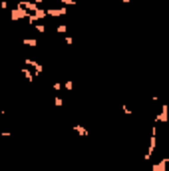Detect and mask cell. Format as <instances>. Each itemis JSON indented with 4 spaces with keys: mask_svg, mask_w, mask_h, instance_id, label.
<instances>
[{
    "mask_svg": "<svg viewBox=\"0 0 169 171\" xmlns=\"http://www.w3.org/2000/svg\"><path fill=\"white\" fill-rule=\"evenodd\" d=\"M155 149H157V124H153L151 125V133H149V147H147V151L143 155V161H149Z\"/></svg>",
    "mask_w": 169,
    "mask_h": 171,
    "instance_id": "obj_1",
    "label": "cell"
},
{
    "mask_svg": "<svg viewBox=\"0 0 169 171\" xmlns=\"http://www.w3.org/2000/svg\"><path fill=\"white\" fill-rule=\"evenodd\" d=\"M30 14H32V12H28L26 8H22V6H16V8L12 10V12H10V18H12L14 22H18V20H24V18L28 20V18H30Z\"/></svg>",
    "mask_w": 169,
    "mask_h": 171,
    "instance_id": "obj_2",
    "label": "cell"
},
{
    "mask_svg": "<svg viewBox=\"0 0 169 171\" xmlns=\"http://www.w3.org/2000/svg\"><path fill=\"white\" fill-rule=\"evenodd\" d=\"M18 6L26 8L28 12H32V14L40 10V4H38V2H34V0H20V2H18Z\"/></svg>",
    "mask_w": 169,
    "mask_h": 171,
    "instance_id": "obj_3",
    "label": "cell"
},
{
    "mask_svg": "<svg viewBox=\"0 0 169 171\" xmlns=\"http://www.w3.org/2000/svg\"><path fill=\"white\" fill-rule=\"evenodd\" d=\"M167 124L169 121V105L167 104H161V112L157 113V118H155V124Z\"/></svg>",
    "mask_w": 169,
    "mask_h": 171,
    "instance_id": "obj_4",
    "label": "cell"
},
{
    "mask_svg": "<svg viewBox=\"0 0 169 171\" xmlns=\"http://www.w3.org/2000/svg\"><path fill=\"white\" fill-rule=\"evenodd\" d=\"M46 16H48V12H46L44 8H40L38 12H34V14H30V18H28V22H30V24H38L40 20H44Z\"/></svg>",
    "mask_w": 169,
    "mask_h": 171,
    "instance_id": "obj_5",
    "label": "cell"
},
{
    "mask_svg": "<svg viewBox=\"0 0 169 171\" xmlns=\"http://www.w3.org/2000/svg\"><path fill=\"white\" fill-rule=\"evenodd\" d=\"M26 66H32L36 76H40V74L44 72V66H42L40 62H36V60H32V58H26Z\"/></svg>",
    "mask_w": 169,
    "mask_h": 171,
    "instance_id": "obj_6",
    "label": "cell"
},
{
    "mask_svg": "<svg viewBox=\"0 0 169 171\" xmlns=\"http://www.w3.org/2000/svg\"><path fill=\"white\" fill-rule=\"evenodd\" d=\"M46 12H48V16H66V14H68V8H66V6H60V8H48Z\"/></svg>",
    "mask_w": 169,
    "mask_h": 171,
    "instance_id": "obj_7",
    "label": "cell"
},
{
    "mask_svg": "<svg viewBox=\"0 0 169 171\" xmlns=\"http://www.w3.org/2000/svg\"><path fill=\"white\" fill-rule=\"evenodd\" d=\"M167 163H169V157H163L161 161H157V163L151 167V171H167Z\"/></svg>",
    "mask_w": 169,
    "mask_h": 171,
    "instance_id": "obj_8",
    "label": "cell"
},
{
    "mask_svg": "<svg viewBox=\"0 0 169 171\" xmlns=\"http://www.w3.org/2000/svg\"><path fill=\"white\" fill-rule=\"evenodd\" d=\"M74 132H78L80 135H82V137H88V135H90V132L86 129L84 125H74Z\"/></svg>",
    "mask_w": 169,
    "mask_h": 171,
    "instance_id": "obj_9",
    "label": "cell"
},
{
    "mask_svg": "<svg viewBox=\"0 0 169 171\" xmlns=\"http://www.w3.org/2000/svg\"><path fill=\"white\" fill-rule=\"evenodd\" d=\"M22 44H24V46L36 48V46H38V40H36V38H24V40H22Z\"/></svg>",
    "mask_w": 169,
    "mask_h": 171,
    "instance_id": "obj_10",
    "label": "cell"
},
{
    "mask_svg": "<svg viewBox=\"0 0 169 171\" xmlns=\"http://www.w3.org/2000/svg\"><path fill=\"white\" fill-rule=\"evenodd\" d=\"M20 72H22V76H24V78H26L28 82H32V80H34V76H36V74H32L30 70H26V68H24V70H20Z\"/></svg>",
    "mask_w": 169,
    "mask_h": 171,
    "instance_id": "obj_11",
    "label": "cell"
},
{
    "mask_svg": "<svg viewBox=\"0 0 169 171\" xmlns=\"http://www.w3.org/2000/svg\"><path fill=\"white\" fill-rule=\"evenodd\" d=\"M56 32L58 34H66L68 32V26H66V24H58V26H56Z\"/></svg>",
    "mask_w": 169,
    "mask_h": 171,
    "instance_id": "obj_12",
    "label": "cell"
},
{
    "mask_svg": "<svg viewBox=\"0 0 169 171\" xmlns=\"http://www.w3.org/2000/svg\"><path fill=\"white\" fill-rule=\"evenodd\" d=\"M54 105H56V107H62V105H64V99L60 98V96H56V98H54Z\"/></svg>",
    "mask_w": 169,
    "mask_h": 171,
    "instance_id": "obj_13",
    "label": "cell"
},
{
    "mask_svg": "<svg viewBox=\"0 0 169 171\" xmlns=\"http://www.w3.org/2000/svg\"><path fill=\"white\" fill-rule=\"evenodd\" d=\"M64 88L68 90V92H72V90H74V82H72V80H68V82L64 84Z\"/></svg>",
    "mask_w": 169,
    "mask_h": 171,
    "instance_id": "obj_14",
    "label": "cell"
},
{
    "mask_svg": "<svg viewBox=\"0 0 169 171\" xmlns=\"http://www.w3.org/2000/svg\"><path fill=\"white\" fill-rule=\"evenodd\" d=\"M58 2H62L66 6H76V0H58Z\"/></svg>",
    "mask_w": 169,
    "mask_h": 171,
    "instance_id": "obj_15",
    "label": "cell"
},
{
    "mask_svg": "<svg viewBox=\"0 0 169 171\" xmlns=\"http://www.w3.org/2000/svg\"><path fill=\"white\" fill-rule=\"evenodd\" d=\"M34 28H36L40 34H44V32H46V26H44V24H34Z\"/></svg>",
    "mask_w": 169,
    "mask_h": 171,
    "instance_id": "obj_16",
    "label": "cell"
},
{
    "mask_svg": "<svg viewBox=\"0 0 169 171\" xmlns=\"http://www.w3.org/2000/svg\"><path fill=\"white\" fill-rule=\"evenodd\" d=\"M52 88H54V92H60V90H62L64 86L60 84V82H54V84H52Z\"/></svg>",
    "mask_w": 169,
    "mask_h": 171,
    "instance_id": "obj_17",
    "label": "cell"
},
{
    "mask_svg": "<svg viewBox=\"0 0 169 171\" xmlns=\"http://www.w3.org/2000/svg\"><path fill=\"white\" fill-rule=\"evenodd\" d=\"M121 110H124V113H127V115H131V113H133V112H131V110H129V107H127V105H124Z\"/></svg>",
    "mask_w": 169,
    "mask_h": 171,
    "instance_id": "obj_18",
    "label": "cell"
},
{
    "mask_svg": "<svg viewBox=\"0 0 169 171\" xmlns=\"http://www.w3.org/2000/svg\"><path fill=\"white\" fill-rule=\"evenodd\" d=\"M66 44H68V46H72V44H74V38H70V36H68V38H66Z\"/></svg>",
    "mask_w": 169,
    "mask_h": 171,
    "instance_id": "obj_19",
    "label": "cell"
},
{
    "mask_svg": "<svg viewBox=\"0 0 169 171\" xmlns=\"http://www.w3.org/2000/svg\"><path fill=\"white\" fill-rule=\"evenodd\" d=\"M121 2H124V4H129V2H131V0H121Z\"/></svg>",
    "mask_w": 169,
    "mask_h": 171,
    "instance_id": "obj_20",
    "label": "cell"
},
{
    "mask_svg": "<svg viewBox=\"0 0 169 171\" xmlns=\"http://www.w3.org/2000/svg\"><path fill=\"white\" fill-rule=\"evenodd\" d=\"M34 2H38V4H42V2H44V0H34Z\"/></svg>",
    "mask_w": 169,
    "mask_h": 171,
    "instance_id": "obj_21",
    "label": "cell"
}]
</instances>
